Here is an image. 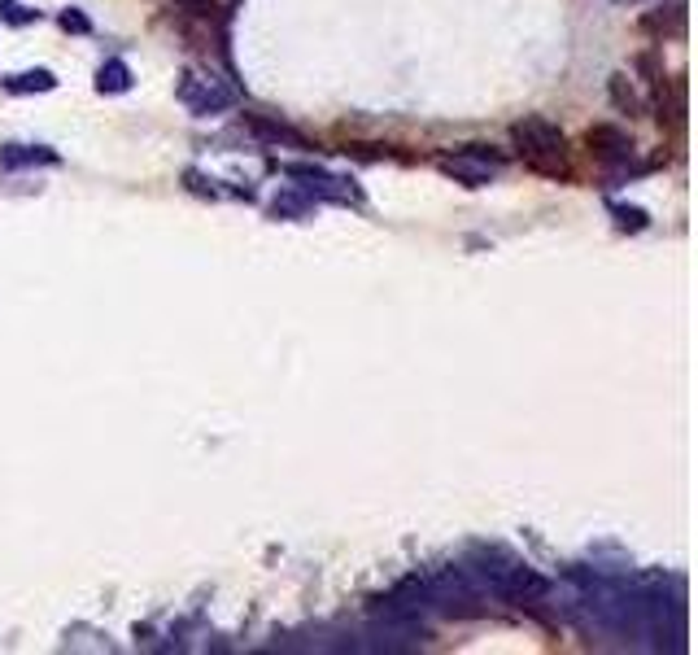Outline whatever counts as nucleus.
I'll return each instance as SVG.
<instances>
[{"mask_svg": "<svg viewBox=\"0 0 698 655\" xmlns=\"http://www.w3.org/2000/svg\"><path fill=\"white\" fill-rule=\"evenodd\" d=\"M441 171L454 175V180L467 184V188H480V184H489L493 175L502 171V158H498V153H489L485 145H467L463 153H454V158H441Z\"/></svg>", "mask_w": 698, "mask_h": 655, "instance_id": "obj_1", "label": "nucleus"}, {"mask_svg": "<svg viewBox=\"0 0 698 655\" xmlns=\"http://www.w3.org/2000/svg\"><path fill=\"white\" fill-rule=\"evenodd\" d=\"M515 145H520L528 158L541 162V158H563V131L550 123V118H524V123L511 127Z\"/></svg>", "mask_w": 698, "mask_h": 655, "instance_id": "obj_2", "label": "nucleus"}, {"mask_svg": "<svg viewBox=\"0 0 698 655\" xmlns=\"http://www.w3.org/2000/svg\"><path fill=\"white\" fill-rule=\"evenodd\" d=\"M179 97H184L197 114H210V110H227V105L236 101V92H232V88H219L214 79L184 75V83H179Z\"/></svg>", "mask_w": 698, "mask_h": 655, "instance_id": "obj_3", "label": "nucleus"}, {"mask_svg": "<svg viewBox=\"0 0 698 655\" xmlns=\"http://www.w3.org/2000/svg\"><path fill=\"white\" fill-rule=\"evenodd\" d=\"M589 149L603 162H629L633 158V140L620 127H589Z\"/></svg>", "mask_w": 698, "mask_h": 655, "instance_id": "obj_4", "label": "nucleus"}, {"mask_svg": "<svg viewBox=\"0 0 698 655\" xmlns=\"http://www.w3.org/2000/svg\"><path fill=\"white\" fill-rule=\"evenodd\" d=\"M35 162H44V166H57L62 158H57L53 149H44V145H5L0 149V166H5V171H18V166H35Z\"/></svg>", "mask_w": 698, "mask_h": 655, "instance_id": "obj_5", "label": "nucleus"}, {"mask_svg": "<svg viewBox=\"0 0 698 655\" xmlns=\"http://www.w3.org/2000/svg\"><path fill=\"white\" fill-rule=\"evenodd\" d=\"M245 127H249V131H258V136H262V140H271V145L306 149V136H302V131H293V127H284V123H267V118H245Z\"/></svg>", "mask_w": 698, "mask_h": 655, "instance_id": "obj_6", "label": "nucleus"}, {"mask_svg": "<svg viewBox=\"0 0 698 655\" xmlns=\"http://www.w3.org/2000/svg\"><path fill=\"white\" fill-rule=\"evenodd\" d=\"M5 88H9V92H53L57 79L48 75V70H27V75H9Z\"/></svg>", "mask_w": 698, "mask_h": 655, "instance_id": "obj_7", "label": "nucleus"}, {"mask_svg": "<svg viewBox=\"0 0 698 655\" xmlns=\"http://www.w3.org/2000/svg\"><path fill=\"white\" fill-rule=\"evenodd\" d=\"M96 88H101V92H127V88H131V70H127V62H105L101 75H96Z\"/></svg>", "mask_w": 698, "mask_h": 655, "instance_id": "obj_8", "label": "nucleus"}, {"mask_svg": "<svg viewBox=\"0 0 698 655\" xmlns=\"http://www.w3.org/2000/svg\"><path fill=\"white\" fill-rule=\"evenodd\" d=\"M611 97H616V105H620L624 114H637V110H642V105H637V97H633V88H629V79H624V75L611 79Z\"/></svg>", "mask_w": 698, "mask_h": 655, "instance_id": "obj_9", "label": "nucleus"}, {"mask_svg": "<svg viewBox=\"0 0 698 655\" xmlns=\"http://www.w3.org/2000/svg\"><path fill=\"white\" fill-rule=\"evenodd\" d=\"M616 219H620V228H633V232L646 228V214L642 210H629V206H616Z\"/></svg>", "mask_w": 698, "mask_h": 655, "instance_id": "obj_10", "label": "nucleus"}, {"mask_svg": "<svg viewBox=\"0 0 698 655\" xmlns=\"http://www.w3.org/2000/svg\"><path fill=\"white\" fill-rule=\"evenodd\" d=\"M275 214H302L306 210V197H275Z\"/></svg>", "mask_w": 698, "mask_h": 655, "instance_id": "obj_11", "label": "nucleus"}, {"mask_svg": "<svg viewBox=\"0 0 698 655\" xmlns=\"http://www.w3.org/2000/svg\"><path fill=\"white\" fill-rule=\"evenodd\" d=\"M62 27H66V31H79V35H83V31H92V22L83 18L79 9H66V14H62Z\"/></svg>", "mask_w": 698, "mask_h": 655, "instance_id": "obj_12", "label": "nucleus"}, {"mask_svg": "<svg viewBox=\"0 0 698 655\" xmlns=\"http://www.w3.org/2000/svg\"><path fill=\"white\" fill-rule=\"evenodd\" d=\"M179 5H188V9H197V14H210V9H214V0H179Z\"/></svg>", "mask_w": 698, "mask_h": 655, "instance_id": "obj_13", "label": "nucleus"}]
</instances>
